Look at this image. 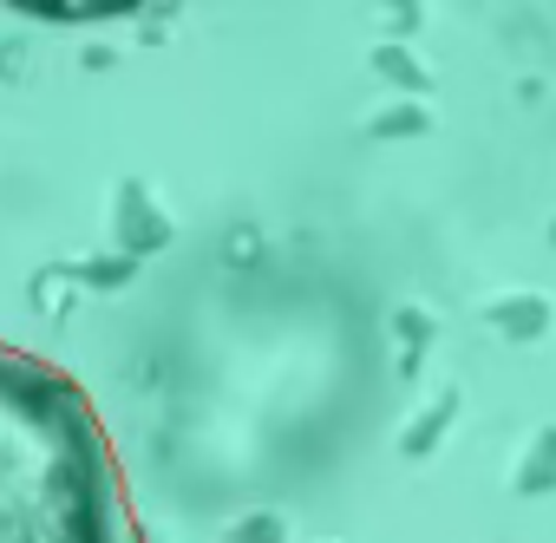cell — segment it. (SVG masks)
<instances>
[{
  "mask_svg": "<svg viewBox=\"0 0 556 543\" xmlns=\"http://www.w3.org/2000/svg\"><path fill=\"white\" fill-rule=\"evenodd\" d=\"M0 543H138L86 387L21 348H0Z\"/></svg>",
  "mask_w": 556,
  "mask_h": 543,
  "instance_id": "6da1fadb",
  "label": "cell"
}]
</instances>
